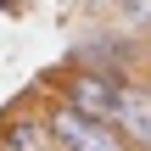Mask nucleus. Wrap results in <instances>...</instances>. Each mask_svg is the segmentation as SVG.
<instances>
[{
	"mask_svg": "<svg viewBox=\"0 0 151 151\" xmlns=\"http://www.w3.org/2000/svg\"><path fill=\"white\" fill-rule=\"evenodd\" d=\"M118 84L112 73H95V67H73V62H56L50 73H39V90L95 123H112V106H118Z\"/></svg>",
	"mask_w": 151,
	"mask_h": 151,
	"instance_id": "nucleus-1",
	"label": "nucleus"
},
{
	"mask_svg": "<svg viewBox=\"0 0 151 151\" xmlns=\"http://www.w3.org/2000/svg\"><path fill=\"white\" fill-rule=\"evenodd\" d=\"M62 62L112 73V78H129V73H146V67H140V62H146V45H140V34H123V28H84V34L67 45Z\"/></svg>",
	"mask_w": 151,
	"mask_h": 151,
	"instance_id": "nucleus-2",
	"label": "nucleus"
},
{
	"mask_svg": "<svg viewBox=\"0 0 151 151\" xmlns=\"http://www.w3.org/2000/svg\"><path fill=\"white\" fill-rule=\"evenodd\" d=\"M0 151H56V134L45 123V95L39 84H28L22 95H11L0 106Z\"/></svg>",
	"mask_w": 151,
	"mask_h": 151,
	"instance_id": "nucleus-3",
	"label": "nucleus"
},
{
	"mask_svg": "<svg viewBox=\"0 0 151 151\" xmlns=\"http://www.w3.org/2000/svg\"><path fill=\"white\" fill-rule=\"evenodd\" d=\"M39 95H45V90H39ZM45 123H50V134H56V151H129L112 123H95V118H84V112L50 101V95H45Z\"/></svg>",
	"mask_w": 151,
	"mask_h": 151,
	"instance_id": "nucleus-4",
	"label": "nucleus"
},
{
	"mask_svg": "<svg viewBox=\"0 0 151 151\" xmlns=\"http://www.w3.org/2000/svg\"><path fill=\"white\" fill-rule=\"evenodd\" d=\"M112 129L123 134L129 151H151V73H129V78L118 84Z\"/></svg>",
	"mask_w": 151,
	"mask_h": 151,
	"instance_id": "nucleus-5",
	"label": "nucleus"
},
{
	"mask_svg": "<svg viewBox=\"0 0 151 151\" xmlns=\"http://www.w3.org/2000/svg\"><path fill=\"white\" fill-rule=\"evenodd\" d=\"M112 17L123 34H151V0H112Z\"/></svg>",
	"mask_w": 151,
	"mask_h": 151,
	"instance_id": "nucleus-6",
	"label": "nucleus"
},
{
	"mask_svg": "<svg viewBox=\"0 0 151 151\" xmlns=\"http://www.w3.org/2000/svg\"><path fill=\"white\" fill-rule=\"evenodd\" d=\"M0 11L6 17H22V0H0Z\"/></svg>",
	"mask_w": 151,
	"mask_h": 151,
	"instance_id": "nucleus-7",
	"label": "nucleus"
}]
</instances>
